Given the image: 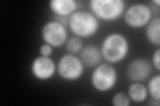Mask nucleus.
<instances>
[{
  "label": "nucleus",
  "mask_w": 160,
  "mask_h": 106,
  "mask_svg": "<svg viewBox=\"0 0 160 106\" xmlns=\"http://www.w3.org/2000/svg\"><path fill=\"white\" fill-rule=\"evenodd\" d=\"M118 75L116 68L109 64H99L91 76L92 86L98 92H107L114 88Z\"/></svg>",
  "instance_id": "obj_4"
},
{
  "label": "nucleus",
  "mask_w": 160,
  "mask_h": 106,
  "mask_svg": "<svg viewBox=\"0 0 160 106\" xmlns=\"http://www.w3.org/2000/svg\"><path fill=\"white\" fill-rule=\"evenodd\" d=\"M131 100L128 95L123 92L116 93L112 98V104L115 106H128Z\"/></svg>",
  "instance_id": "obj_16"
},
{
  "label": "nucleus",
  "mask_w": 160,
  "mask_h": 106,
  "mask_svg": "<svg viewBox=\"0 0 160 106\" xmlns=\"http://www.w3.org/2000/svg\"><path fill=\"white\" fill-rule=\"evenodd\" d=\"M152 63L158 71L160 70V49L158 48L155 50L152 56Z\"/></svg>",
  "instance_id": "obj_18"
},
{
  "label": "nucleus",
  "mask_w": 160,
  "mask_h": 106,
  "mask_svg": "<svg viewBox=\"0 0 160 106\" xmlns=\"http://www.w3.org/2000/svg\"><path fill=\"white\" fill-rule=\"evenodd\" d=\"M128 96L133 102L142 103L148 98V92L147 88L139 82H134L128 88Z\"/></svg>",
  "instance_id": "obj_13"
},
{
  "label": "nucleus",
  "mask_w": 160,
  "mask_h": 106,
  "mask_svg": "<svg viewBox=\"0 0 160 106\" xmlns=\"http://www.w3.org/2000/svg\"><path fill=\"white\" fill-rule=\"evenodd\" d=\"M68 23L71 31L79 38L93 36L99 27L98 18L92 13L86 11L75 12L70 16Z\"/></svg>",
  "instance_id": "obj_2"
},
{
  "label": "nucleus",
  "mask_w": 160,
  "mask_h": 106,
  "mask_svg": "<svg viewBox=\"0 0 160 106\" xmlns=\"http://www.w3.org/2000/svg\"><path fill=\"white\" fill-rule=\"evenodd\" d=\"M103 58L109 63L122 61L129 54V44L124 35L114 33L105 37L101 46Z\"/></svg>",
  "instance_id": "obj_1"
},
{
  "label": "nucleus",
  "mask_w": 160,
  "mask_h": 106,
  "mask_svg": "<svg viewBox=\"0 0 160 106\" xmlns=\"http://www.w3.org/2000/svg\"><path fill=\"white\" fill-rule=\"evenodd\" d=\"M152 73L150 62L145 58H137L129 63L127 68L128 78L134 82H141L148 80Z\"/></svg>",
  "instance_id": "obj_9"
},
{
  "label": "nucleus",
  "mask_w": 160,
  "mask_h": 106,
  "mask_svg": "<svg viewBox=\"0 0 160 106\" xmlns=\"http://www.w3.org/2000/svg\"><path fill=\"white\" fill-rule=\"evenodd\" d=\"M79 53V58L86 67H97L98 65L101 64L103 57L101 50L98 47L94 45H88L83 47Z\"/></svg>",
  "instance_id": "obj_10"
},
{
  "label": "nucleus",
  "mask_w": 160,
  "mask_h": 106,
  "mask_svg": "<svg viewBox=\"0 0 160 106\" xmlns=\"http://www.w3.org/2000/svg\"><path fill=\"white\" fill-rule=\"evenodd\" d=\"M66 47L68 52L70 54H76L81 51L83 48V41L78 37H70L66 43Z\"/></svg>",
  "instance_id": "obj_15"
},
{
  "label": "nucleus",
  "mask_w": 160,
  "mask_h": 106,
  "mask_svg": "<svg viewBox=\"0 0 160 106\" xmlns=\"http://www.w3.org/2000/svg\"><path fill=\"white\" fill-rule=\"evenodd\" d=\"M146 36L148 41L155 46L160 45V19L156 17L152 19L147 25Z\"/></svg>",
  "instance_id": "obj_12"
},
{
  "label": "nucleus",
  "mask_w": 160,
  "mask_h": 106,
  "mask_svg": "<svg viewBox=\"0 0 160 106\" xmlns=\"http://www.w3.org/2000/svg\"><path fill=\"white\" fill-rule=\"evenodd\" d=\"M124 13L125 21L128 26L133 29L146 26L152 19V9L143 3L132 5Z\"/></svg>",
  "instance_id": "obj_6"
},
{
  "label": "nucleus",
  "mask_w": 160,
  "mask_h": 106,
  "mask_svg": "<svg viewBox=\"0 0 160 106\" xmlns=\"http://www.w3.org/2000/svg\"><path fill=\"white\" fill-rule=\"evenodd\" d=\"M59 76L67 81H75L82 77L84 72V64L79 58L73 54H64L58 64Z\"/></svg>",
  "instance_id": "obj_5"
},
{
  "label": "nucleus",
  "mask_w": 160,
  "mask_h": 106,
  "mask_svg": "<svg viewBox=\"0 0 160 106\" xmlns=\"http://www.w3.org/2000/svg\"><path fill=\"white\" fill-rule=\"evenodd\" d=\"M68 34L63 24L57 21H50L45 24L42 29L43 41L52 47H62L68 41Z\"/></svg>",
  "instance_id": "obj_7"
},
{
  "label": "nucleus",
  "mask_w": 160,
  "mask_h": 106,
  "mask_svg": "<svg viewBox=\"0 0 160 106\" xmlns=\"http://www.w3.org/2000/svg\"><path fill=\"white\" fill-rule=\"evenodd\" d=\"M56 65L49 57H38L33 60L31 66L33 76L39 80L52 78L56 72Z\"/></svg>",
  "instance_id": "obj_8"
},
{
  "label": "nucleus",
  "mask_w": 160,
  "mask_h": 106,
  "mask_svg": "<svg viewBox=\"0 0 160 106\" xmlns=\"http://www.w3.org/2000/svg\"><path fill=\"white\" fill-rule=\"evenodd\" d=\"M51 11L60 17L71 16L78 8V3L74 0H52L49 2Z\"/></svg>",
  "instance_id": "obj_11"
},
{
  "label": "nucleus",
  "mask_w": 160,
  "mask_h": 106,
  "mask_svg": "<svg viewBox=\"0 0 160 106\" xmlns=\"http://www.w3.org/2000/svg\"><path fill=\"white\" fill-rule=\"evenodd\" d=\"M148 92L154 100L159 102L160 99V76L157 74L150 78L148 83Z\"/></svg>",
  "instance_id": "obj_14"
},
{
  "label": "nucleus",
  "mask_w": 160,
  "mask_h": 106,
  "mask_svg": "<svg viewBox=\"0 0 160 106\" xmlns=\"http://www.w3.org/2000/svg\"><path fill=\"white\" fill-rule=\"evenodd\" d=\"M89 7L97 18L112 21L122 17L126 10V3L122 0H91Z\"/></svg>",
  "instance_id": "obj_3"
},
{
  "label": "nucleus",
  "mask_w": 160,
  "mask_h": 106,
  "mask_svg": "<svg viewBox=\"0 0 160 106\" xmlns=\"http://www.w3.org/2000/svg\"><path fill=\"white\" fill-rule=\"evenodd\" d=\"M53 53L52 47L49 44L45 43L39 47V53L43 57H50Z\"/></svg>",
  "instance_id": "obj_17"
}]
</instances>
